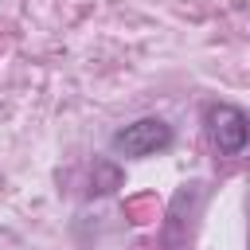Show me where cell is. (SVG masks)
Returning <instances> with one entry per match:
<instances>
[{
	"label": "cell",
	"mask_w": 250,
	"mask_h": 250,
	"mask_svg": "<svg viewBox=\"0 0 250 250\" xmlns=\"http://www.w3.org/2000/svg\"><path fill=\"white\" fill-rule=\"evenodd\" d=\"M168 145H172V129L160 117H141V121H133V125H125V129L113 133V152H121L129 160L164 152Z\"/></svg>",
	"instance_id": "obj_1"
},
{
	"label": "cell",
	"mask_w": 250,
	"mask_h": 250,
	"mask_svg": "<svg viewBox=\"0 0 250 250\" xmlns=\"http://www.w3.org/2000/svg\"><path fill=\"white\" fill-rule=\"evenodd\" d=\"M207 133H211L219 152H242L246 141H250V117L238 105L219 102V105L207 109Z\"/></svg>",
	"instance_id": "obj_2"
}]
</instances>
